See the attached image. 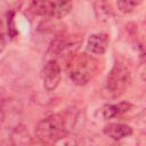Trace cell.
I'll use <instances>...</instances> for the list:
<instances>
[{
  "label": "cell",
  "mask_w": 146,
  "mask_h": 146,
  "mask_svg": "<svg viewBox=\"0 0 146 146\" xmlns=\"http://www.w3.org/2000/svg\"><path fill=\"white\" fill-rule=\"evenodd\" d=\"M34 133L40 144L44 146L57 143L68 133L67 115L56 113L47 116L35 125Z\"/></svg>",
  "instance_id": "1"
},
{
  "label": "cell",
  "mask_w": 146,
  "mask_h": 146,
  "mask_svg": "<svg viewBox=\"0 0 146 146\" xmlns=\"http://www.w3.org/2000/svg\"><path fill=\"white\" fill-rule=\"evenodd\" d=\"M70 79L78 86L88 83L97 70V60L86 54H74L67 64Z\"/></svg>",
  "instance_id": "2"
},
{
  "label": "cell",
  "mask_w": 146,
  "mask_h": 146,
  "mask_svg": "<svg viewBox=\"0 0 146 146\" xmlns=\"http://www.w3.org/2000/svg\"><path fill=\"white\" fill-rule=\"evenodd\" d=\"M130 81L131 72L129 66L124 62L116 60L107 76L106 87L108 91L114 96H119L125 91Z\"/></svg>",
  "instance_id": "3"
},
{
  "label": "cell",
  "mask_w": 146,
  "mask_h": 146,
  "mask_svg": "<svg viewBox=\"0 0 146 146\" xmlns=\"http://www.w3.org/2000/svg\"><path fill=\"white\" fill-rule=\"evenodd\" d=\"M60 78H62V71L59 64L55 59L49 60L42 70V80H43L44 89L47 91L55 90L60 82Z\"/></svg>",
  "instance_id": "4"
},
{
  "label": "cell",
  "mask_w": 146,
  "mask_h": 146,
  "mask_svg": "<svg viewBox=\"0 0 146 146\" xmlns=\"http://www.w3.org/2000/svg\"><path fill=\"white\" fill-rule=\"evenodd\" d=\"M110 43V38L106 33H96L89 36L87 42V48L91 54L103 55Z\"/></svg>",
  "instance_id": "5"
},
{
  "label": "cell",
  "mask_w": 146,
  "mask_h": 146,
  "mask_svg": "<svg viewBox=\"0 0 146 146\" xmlns=\"http://www.w3.org/2000/svg\"><path fill=\"white\" fill-rule=\"evenodd\" d=\"M104 133L113 140H122L132 135V128L124 123H110L105 125Z\"/></svg>",
  "instance_id": "6"
},
{
  "label": "cell",
  "mask_w": 146,
  "mask_h": 146,
  "mask_svg": "<svg viewBox=\"0 0 146 146\" xmlns=\"http://www.w3.org/2000/svg\"><path fill=\"white\" fill-rule=\"evenodd\" d=\"M72 9L71 1H49V9L48 15L52 18L59 19L65 17Z\"/></svg>",
  "instance_id": "7"
},
{
  "label": "cell",
  "mask_w": 146,
  "mask_h": 146,
  "mask_svg": "<svg viewBox=\"0 0 146 146\" xmlns=\"http://www.w3.org/2000/svg\"><path fill=\"white\" fill-rule=\"evenodd\" d=\"M132 107V105L128 102H121L119 104H107L103 107V117L106 120L113 119L117 115H121L123 113H127L128 111H130V108Z\"/></svg>",
  "instance_id": "8"
},
{
  "label": "cell",
  "mask_w": 146,
  "mask_h": 146,
  "mask_svg": "<svg viewBox=\"0 0 146 146\" xmlns=\"http://www.w3.org/2000/svg\"><path fill=\"white\" fill-rule=\"evenodd\" d=\"M94 8H95V13L96 16L98 18V21L100 22H110L111 19L114 18V13L113 9L111 7V5H108L105 1H96L94 3Z\"/></svg>",
  "instance_id": "9"
},
{
  "label": "cell",
  "mask_w": 146,
  "mask_h": 146,
  "mask_svg": "<svg viewBox=\"0 0 146 146\" xmlns=\"http://www.w3.org/2000/svg\"><path fill=\"white\" fill-rule=\"evenodd\" d=\"M7 32L10 36V39H15L18 34V31H17L16 24H15V13L13 10L7 14Z\"/></svg>",
  "instance_id": "10"
},
{
  "label": "cell",
  "mask_w": 146,
  "mask_h": 146,
  "mask_svg": "<svg viewBox=\"0 0 146 146\" xmlns=\"http://www.w3.org/2000/svg\"><path fill=\"white\" fill-rule=\"evenodd\" d=\"M141 2L140 1H131V0H123V1H119L117 2V8L120 9V11L128 14L131 13L136 7H138Z\"/></svg>",
  "instance_id": "11"
},
{
  "label": "cell",
  "mask_w": 146,
  "mask_h": 146,
  "mask_svg": "<svg viewBox=\"0 0 146 146\" xmlns=\"http://www.w3.org/2000/svg\"><path fill=\"white\" fill-rule=\"evenodd\" d=\"M84 146H113L111 144H108L106 140H104L103 138L99 137H92L90 139L87 140V144Z\"/></svg>",
  "instance_id": "12"
},
{
  "label": "cell",
  "mask_w": 146,
  "mask_h": 146,
  "mask_svg": "<svg viewBox=\"0 0 146 146\" xmlns=\"http://www.w3.org/2000/svg\"><path fill=\"white\" fill-rule=\"evenodd\" d=\"M7 102V95H6V90L0 87V115L3 114V107H5V104Z\"/></svg>",
  "instance_id": "13"
},
{
  "label": "cell",
  "mask_w": 146,
  "mask_h": 146,
  "mask_svg": "<svg viewBox=\"0 0 146 146\" xmlns=\"http://www.w3.org/2000/svg\"><path fill=\"white\" fill-rule=\"evenodd\" d=\"M6 47V38H5V31H3V25L0 19V52L3 51Z\"/></svg>",
  "instance_id": "14"
},
{
  "label": "cell",
  "mask_w": 146,
  "mask_h": 146,
  "mask_svg": "<svg viewBox=\"0 0 146 146\" xmlns=\"http://www.w3.org/2000/svg\"><path fill=\"white\" fill-rule=\"evenodd\" d=\"M41 145H42V144H41ZM42 146H44V145H42Z\"/></svg>",
  "instance_id": "15"
}]
</instances>
